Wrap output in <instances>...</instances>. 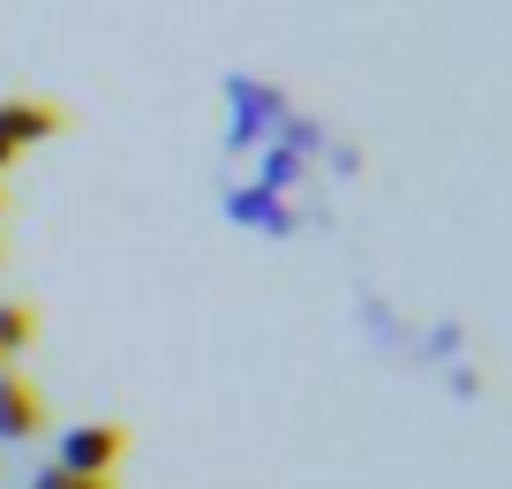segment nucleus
I'll use <instances>...</instances> for the list:
<instances>
[{
  "mask_svg": "<svg viewBox=\"0 0 512 489\" xmlns=\"http://www.w3.org/2000/svg\"><path fill=\"white\" fill-rule=\"evenodd\" d=\"M294 174H302V158H294L287 143H272V151H264V166H256V189H264V196H279Z\"/></svg>",
  "mask_w": 512,
  "mask_h": 489,
  "instance_id": "0eeeda50",
  "label": "nucleus"
},
{
  "mask_svg": "<svg viewBox=\"0 0 512 489\" xmlns=\"http://www.w3.org/2000/svg\"><path fill=\"white\" fill-rule=\"evenodd\" d=\"M46 429V399L31 392V377H16V369H0V444H23Z\"/></svg>",
  "mask_w": 512,
  "mask_h": 489,
  "instance_id": "7ed1b4c3",
  "label": "nucleus"
},
{
  "mask_svg": "<svg viewBox=\"0 0 512 489\" xmlns=\"http://www.w3.org/2000/svg\"><path fill=\"white\" fill-rule=\"evenodd\" d=\"M31 489H106V482H83V474H61V467H38Z\"/></svg>",
  "mask_w": 512,
  "mask_h": 489,
  "instance_id": "6e6552de",
  "label": "nucleus"
},
{
  "mask_svg": "<svg viewBox=\"0 0 512 489\" xmlns=\"http://www.w3.org/2000/svg\"><path fill=\"white\" fill-rule=\"evenodd\" d=\"M8 158H16V151H8V143H0V174H8Z\"/></svg>",
  "mask_w": 512,
  "mask_h": 489,
  "instance_id": "1a4fd4ad",
  "label": "nucleus"
},
{
  "mask_svg": "<svg viewBox=\"0 0 512 489\" xmlns=\"http://www.w3.org/2000/svg\"><path fill=\"white\" fill-rule=\"evenodd\" d=\"M46 136H61V106H46V98H0V143L8 151L46 143Z\"/></svg>",
  "mask_w": 512,
  "mask_h": 489,
  "instance_id": "20e7f679",
  "label": "nucleus"
},
{
  "mask_svg": "<svg viewBox=\"0 0 512 489\" xmlns=\"http://www.w3.org/2000/svg\"><path fill=\"white\" fill-rule=\"evenodd\" d=\"M31 339H38V316L23 309V301H0V362H16Z\"/></svg>",
  "mask_w": 512,
  "mask_h": 489,
  "instance_id": "423d86ee",
  "label": "nucleus"
},
{
  "mask_svg": "<svg viewBox=\"0 0 512 489\" xmlns=\"http://www.w3.org/2000/svg\"><path fill=\"white\" fill-rule=\"evenodd\" d=\"M226 106H234L226 143H264V136H279V121H287V98H279L272 83H256V76H226Z\"/></svg>",
  "mask_w": 512,
  "mask_h": 489,
  "instance_id": "f03ea898",
  "label": "nucleus"
},
{
  "mask_svg": "<svg viewBox=\"0 0 512 489\" xmlns=\"http://www.w3.org/2000/svg\"><path fill=\"white\" fill-rule=\"evenodd\" d=\"M226 211H234L241 226H264V234H287V226H294V211L279 204V196H264V189H234Z\"/></svg>",
  "mask_w": 512,
  "mask_h": 489,
  "instance_id": "39448f33",
  "label": "nucleus"
},
{
  "mask_svg": "<svg viewBox=\"0 0 512 489\" xmlns=\"http://www.w3.org/2000/svg\"><path fill=\"white\" fill-rule=\"evenodd\" d=\"M121 452H128L121 422H76V429H61V452H53V467H61V474H83V482H106Z\"/></svg>",
  "mask_w": 512,
  "mask_h": 489,
  "instance_id": "f257e3e1",
  "label": "nucleus"
}]
</instances>
